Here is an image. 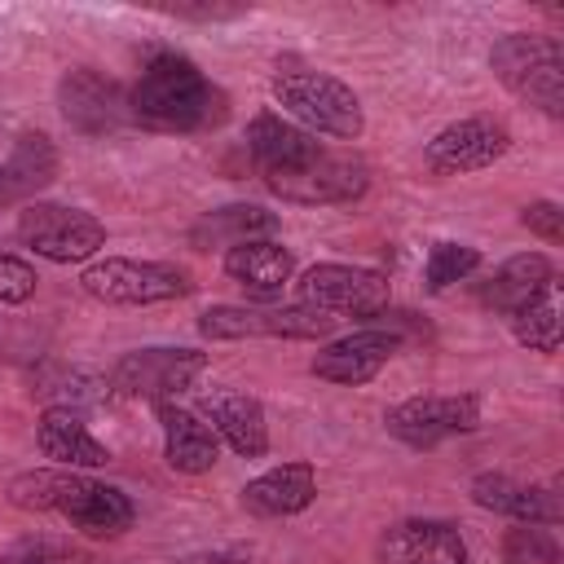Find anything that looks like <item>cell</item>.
<instances>
[{"mask_svg": "<svg viewBox=\"0 0 564 564\" xmlns=\"http://www.w3.org/2000/svg\"><path fill=\"white\" fill-rule=\"evenodd\" d=\"M9 507L31 516H57L75 533L115 542L137 524V507L119 485H106L75 467H31L4 485Z\"/></svg>", "mask_w": 564, "mask_h": 564, "instance_id": "obj_1", "label": "cell"}, {"mask_svg": "<svg viewBox=\"0 0 564 564\" xmlns=\"http://www.w3.org/2000/svg\"><path fill=\"white\" fill-rule=\"evenodd\" d=\"M128 115L150 132H212L229 119V93L212 84L194 57L163 48L132 79Z\"/></svg>", "mask_w": 564, "mask_h": 564, "instance_id": "obj_2", "label": "cell"}, {"mask_svg": "<svg viewBox=\"0 0 564 564\" xmlns=\"http://www.w3.org/2000/svg\"><path fill=\"white\" fill-rule=\"evenodd\" d=\"M273 101L313 137L330 141H357L366 132V106L352 84H344L330 70L304 66V62H278L273 66Z\"/></svg>", "mask_w": 564, "mask_h": 564, "instance_id": "obj_3", "label": "cell"}, {"mask_svg": "<svg viewBox=\"0 0 564 564\" xmlns=\"http://www.w3.org/2000/svg\"><path fill=\"white\" fill-rule=\"evenodd\" d=\"M494 79L546 119L564 115V44L542 31H507L489 48Z\"/></svg>", "mask_w": 564, "mask_h": 564, "instance_id": "obj_4", "label": "cell"}, {"mask_svg": "<svg viewBox=\"0 0 564 564\" xmlns=\"http://www.w3.org/2000/svg\"><path fill=\"white\" fill-rule=\"evenodd\" d=\"M84 295L110 308H150V304H172L194 291L189 269L172 260H137V256H101L88 260L79 273Z\"/></svg>", "mask_w": 564, "mask_h": 564, "instance_id": "obj_5", "label": "cell"}, {"mask_svg": "<svg viewBox=\"0 0 564 564\" xmlns=\"http://www.w3.org/2000/svg\"><path fill=\"white\" fill-rule=\"evenodd\" d=\"M260 181L282 203H295V207H339V203H357L366 194L370 167H366V159H357L348 150H326L322 145L304 163L264 172Z\"/></svg>", "mask_w": 564, "mask_h": 564, "instance_id": "obj_6", "label": "cell"}, {"mask_svg": "<svg viewBox=\"0 0 564 564\" xmlns=\"http://www.w3.org/2000/svg\"><path fill=\"white\" fill-rule=\"evenodd\" d=\"M203 375H207V352L181 348V344H150V348L123 352L110 366L106 388H110V397L159 405V401H176L181 392H189Z\"/></svg>", "mask_w": 564, "mask_h": 564, "instance_id": "obj_7", "label": "cell"}, {"mask_svg": "<svg viewBox=\"0 0 564 564\" xmlns=\"http://www.w3.org/2000/svg\"><path fill=\"white\" fill-rule=\"evenodd\" d=\"M335 317L308 304H212L198 313V335L212 344L238 339H326Z\"/></svg>", "mask_w": 564, "mask_h": 564, "instance_id": "obj_8", "label": "cell"}, {"mask_svg": "<svg viewBox=\"0 0 564 564\" xmlns=\"http://www.w3.org/2000/svg\"><path fill=\"white\" fill-rule=\"evenodd\" d=\"M13 234L26 251L53 264H84V260H97V251L106 247V225L93 212L70 203H44V198L18 212Z\"/></svg>", "mask_w": 564, "mask_h": 564, "instance_id": "obj_9", "label": "cell"}, {"mask_svg": "<svg viewBox=\"0 0 564 564\" xmlns=\"http://www.w3.org/2000/svg\"><path fill=\"white\" fill-rule=\"evenodd\" d=\"M295 304H308L326 317H357L375 322L388 308V273L370 264H344V260H322L308 264L295 278Z\"/></svg>", "mask_w": 564, "mask_h": 564, "instance_id": "obj_10", "label": "cell"}, {"mask_svg": "<svg viewBox=\"0 0 564 564\" xmlns=\"http://www.w3.org/2000/svg\"><path fill=\"white\" fill-rule=\"evenodd\" d=\"M480 397L476 392H419L383 410V432L410 449H436L449 436H467L480 427Z\"/></svg>", "mask_w": 564, "mask_h": 564, "instance_id": "obj_11", "label": "cell"}, {"mask_svg": "<svg viewBox=\"0 0 564 564\" xmlns=\"http://www.w3.org/2000/svg\"><path fill=\"white\" fill-rule=\"evenodd\" d=\"M507 150H511V128L498 115H463L423 145V163L436 176H467L494 167L498 159H507Z\"/></svg>", "mask_w": 564, "mask_h": 564, "instance_id": "obj_12", "label": "cell"}, {"mask_svg": "<svg viewBox=\"0 0 564 564\" xmlns=\"http://www.w3.org/2000/svg\"><path fill=\"white\" fill-rule=\"evenodd\" d=\"M57 110L79 137H106L132 123L128 115V88L97 70V66H70L57 79Z\"/></svg>", "mask_w": 564, "mask_h": 564, "instance_id": "obj_13", "label": "cell"}, {"mask_svg": "<svg viewBox=\"0 0 564 564\" xmlns=\"http://www.w3.org/2000/svg\"><path fill=\"white\" fill-rule=\"evenodd\" d=\"M405 348V339L388 326H361V330H348L330 344H322L308 361V375L322 379V383H335V388H361L370 383L397 352Z\"/></svg>", "mask_w": 564, "mask_h": 564, "instance_id": "obj_14", "label": "cell"}, {"mask_svg": "<svg viewBox=\"0 0 564 564\" xmlns=\"http://www.w3.org/2000/svg\"><path fill=\"white\" fill-rule=\"evenodd\" d=\"M375 564H467V542L449 520L410 516L379 533Z\"/></svg>", "mask_w": 564, "mask_h": 564, "instance_id": "obj_15", "label": "cell"}, {"mask_svg": "<svg viewBox=\"0 0 564 564\" xmlns=\"http://www.w3.org/2000/svg\"><path fill=\"white\" fill-rule=\"evenodd\" d=\"M198 414L216 432V441H225L238 458L269 454V419H264L260 397H251L242 388H207V392H198Z\"/></svg>", "mask_w": 564, "mask_h": 564, "instance_id": "obj_16", "label": "cell"}, {"mask_svg": "<svg viewBox=\"0 0 564 564\" xmlns=\"http://www.w3.org/2000/svg\"><path fill=\"white\" fill-rule=\"evenodd\" d=\"M471 502L494 511V516H507L516 524H542V529H555L564 520V498H560V485H524L507 471H480L471 476L467 485Z\"/></svg>", "mask_w": 564, "mask_h": 564, "instance_id": "obj_17", "label": "cell"}, {"mask_svg": "<svg viewBox=\"0 0 564 564\" xmlns=\"http://www.w3.org/2000/svg\"><path fill=\"white\" fill-rule=\"evenodd\" d=\"M313 498H317V467L304 463V458L278 463V467L251 476V480L238 489L242 511L256 516V520H291V516L308 511Z\"/></svg>", "mask_w": 564, "mask_h": 564, "instance_id": "obj_18", "label": "cell"}, {"mask_svg": "<svg viewBox=\"0 0 564 564\" xmlns=\"http://www.w3.org/2000/svg\"><path fill=\"white\" fill-rule=\"evenodd\" d=\"M62 172V150L48 132H22L0 163V207H26L35 203Z\"/></svg>", "mask_w": 564, "mask_h": 564, "instance_id": "obj_19", "label": "cell"}, {"mask_svg": "<svg viewBox=\"0 0 564 564\" xmlns=\"http://www.w3.org/2000/svg\"><path fill=\"white\" fill-rule=\"evenodd\" d=\"M35 449L48 458V467H75V471H97L110 463V445L93 436V427L75 410L44 405L35 419Z\"/></svg>", "mask_w": 564, "mask_h": 564, "instance_id": "obj_20", "label": "cell"}, {"mask_svg": "<svg viewBox=\"0 0 564 564\" xmlns=\"http://www.w3.org/2000/svg\"><path fill=\"white\" fill-rule=\"evenodd\" d=\"M154 414H159V432H163V463L176 476H203L220 463V441L203 423L198 410H185L176 401H159Z\"/></svg>", "mask_w": 564, "mask_h": 564, "instance_id": "obj_21", "label": "cell"}, {"mask_svg": "<svg viewBox=\"0 0 564 564\" xmlns=\"http://www.w3.org/2000/svg\"><path fill=\"white\" fill-rule=\"evenodd\" d=\"M546 282H555L551 256H542V251H516V256H507V260L480 282L476 300H480L489 313L511 317V313H516L520 304H529Z\"/></svg>", "mask_w": 564, "mask_h": 564, "instance_id": "obj_22", "label": "cell"}, {"mask_svg": "<svg viewBox=\"0 0 564 564\" xmlns=\"http://www.w3.org/2000/svg\"><path fill=\"white\" fill-rule=\"evenodd\" d=\"M225 273L247 295H256V304H269L295 278V256L273 238H251V242L225 251Z\"/></svg>", "mask_w": 564, "mask_h": 564, "instance_id": "obj_23", "label": "cell"}, {"mask_svg": "<svg viewBox=\"0 0 564 564\" xmlns=\"http://www.w3.org/2000/svg\"><path fill=\"white\" fill-rule=\"evenodd\" d=\"M278 229V216L260 203H225V207H212L203 212L194 225H189V247L194 251H234L251 238H269Z\"/></svg>", "mask_w": 564, "mask_h": 564, "instance_id": "obj_24", "label": "cell"}, {"mask_svg": "<svg viewBox=\"0 0 564 564\" xmlns=\"http://www.w3.org/2000/svg\"><path fill=\"white\" fill-rule=\"evenodd\" d=\"M322 141L313 132H304L300 123L273 115V110H260L251 123H247V154L256 163V172H278V167H291V163H304L308 154H317Z\"/></svg>", "mask_w": 564, "mask_h": 564, "instance_id": "obj_25", "label": "cell"}, {"mask_svg": "<svg viewBox=\"0 0 564 564\" xmlns=\"http://www.w3.org/2000/svg\"><path fill=\"white\" fill-rule=\"evenodd\" d=\"M507 322H511V335H516L520 348L542 352V357H555L560 352V282H546Z\"/></svg>", "mask_w": 564, "mask_h": 564, "instance_id": "obj_26", "label": "cell"}, {"mask_svg": "<svg viewBox=\"0 0 564 564\" xmlns=\"http://www.w3.org/2000/svg\"><path fill=\"white\" fill-rule=\"evenodd\" d=\"M31 392H40L48 405L75 410V414H79V405H97V401L110 397L106 379H97V375H88V370H75V366H44V370L35 375V388H31Z\"/></svg>", "mask_w": 564, "mask_h": 564, "instance_id": "obj_27", "label": "cell"}, {"mask_svg": "<svg viewBox=\"0 0 564 564\" xmlns=\"http://www.w3.org/2000/svg\"><path fill=\"white\" fill-rule=\"evenodd\" d=\"M476 269H480V251L476 247H467V242H432V251L423 260V286L432 295H441L454 282L471 278Z\"/></svg>", "mask_w": 564, "mask_h": 564, "instance_id": "obj_28", "label": "cell"}, {"mask_svg": "<svg viewBox=\"0 0 564 564\" xmlns=\"http://www.w3.org/2000/svg\"><path fill=\"white\" fill-rule=\"evenodd\" d=\"M502 560L507 564H555L560 560V542L542 524H516L502 538Z\"/></svg>", "mask_w": 564, "mask_h": 564, "instance_id": "obj_29", "label": "cell"}, {"mask_svg": "<svg viewBox=\"0 0 564 564\" xmlns=\"http://www.w3.org/2000/svg\"><path fill=\"white\" fill-rule=\"evenodd\" d=\"M520 225H524L533 238H542L546 247H560V242H564V207H560L555 198H533V203H524V207H520Z\"/></svg>", "mask_w": 564, "mask_h": 564, "instance_id": "obj_30", "label": "cell"}, {"mask_svg": "<svg viewBox=\"0 0 564 564\" xmlns=\"http://www.w3.org/2000/svg\"><path fill=\"white\" fill-rule=\"evenodd\" d=\"M35 269L22 256H0V304H26L35 295Z\"/></svg>", "mask_w": 564, "mask_h": 564, "instance_id": "obj_31", "label": "cell"}, {"mask_svg": "<svg viewBox=\"0 0 564 564\" xmlns=\"http://www.w3.org/2000/svg\"><path fill=\"white\" fill-rule=\"evenodd\" d=\"M172 18H189V22H229L242 13V4H176L167 9Z\"/></svg>", "mask_w": 564, "mask_h": 564, "instance_id": "obj_32", "label": "cell"}, {"mask_svg": "<svg viewBox=\"0 0 564 564\" xmlns=\"http://www.w3.org/2000/svg\"><path fill=\"white\" fill-rule=\"evenodd\" d=\"M4 564H66V551L62 546H53V542H26L13 560H4Z\"/></svg>", "mask_w": 564, "mask_h": 564, "instance_id": "obj_33", "label": "cell"}, {"mask_svg": "<svg viewBox=\"0 0 564 564\" xmlns=\"http://www.w3.org/2000/svg\"><path fill=\"white\" fill-rule=\"evenodd\" d=\"M181 564H238L229 555H194V560H181Z\"/></svg>", "mask_w": 564, "mask_h": 564, "instance_id": "obj_34", "label": "cell"}]
</instances>
